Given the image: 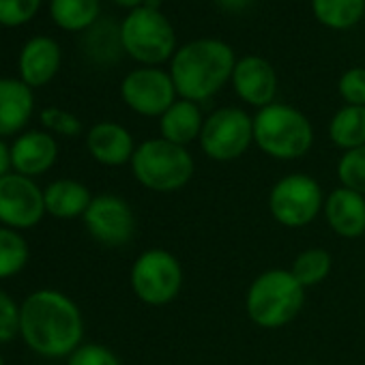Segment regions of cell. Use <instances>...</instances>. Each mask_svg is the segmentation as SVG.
<instances>
[{
  "mask_svg": "<svg viewBox=\"0 0 365 365\" xmlns=\"http://www.w3.org/2000/svg\"><path fill=\"white\" fill-rule=\"evenodd\" d=\"M254 142L264 155L292 161L309 153L314 129L301 110L286 103H271L254 116Z\"/></svg>",
  "mask_w": 365,
  "mask_h": 365,
  "instance_id": "cell-4",
  "label": "cell"
},
{
  "mask_svg": "<svg viewBox=\"0 0 365 365\" xmlns=\"http://www.w3.org/2000/svg\"><path fill=\"white\" fill-rule=\"evenodd\" d=\"M235 93L245 103L262 110L271 103H275L277 95V73L273 65L256 54H247L243 58H237L232 78H230Z\"/></svg>",
  "mask_w": 365,
  "mask_h": 365,
  "instance_id": "cell-13",
  "label": "cell"
},
{
  "mask_svg": "<svg viewBox=\"0 0 365 365\" xmlns=\"http://www.w3.org/2000/svg\"><path fill=\"white\" fill-rule=\"evenodd\" d=\"M337 178L341 187L365 196V146L346 150L337 161Z\"/></svg>",
  "mask_w": 365,
  "mask_h": 365,
  "instance_id": "cell-27",
  "label": "cell"
},
{
  "mask_svg": "<svg viewBox=\"0 0 365 365\" xmlns=\"http://www.w3.org/2000/svg\"><path fill=\"white\" fill-rule=\"evenodd\" d=\"M63 65V50L54 37L35 35L26 39L18 56L20 80L31 88H41L50 84Z\"/></svg>",
  "mask_w": 365,
  "mask_h": 365,
  "instance_id": "cell-14",
  "label": "cell"
},
{
  "mask_svg": "<svg viewBox=\"0 0 365 365\" xmlns=\"http://www.w3.org/2000/svg\"><path fill=\"white\" fill-rule=\"evenodd\" d=\"M84 52L97 65H112L125 54L120 41V24L112 20H99L84 33Z\"/></svg>",
  "mask_w": 365,
  "mask_h": 365,
  "instance_id": "cell-22",
  "label": "cell"
},
{
  "mask_svg": "<svg viewBox=\"0 0 365 365\" xmlns=\"http://www.w3.org/2000/svg\"><path fill=\"white\" fill-rule=\"evenodd\" d=\"M337 91L346 106H363L365 108V67L348 69L339 78Z\"/></svg>",
  "mask_w": 365,
  "mask_h": 365,
  "instance_id": "cell-30",
  "label": "cell"
},
{
  "mask_svg": "<svg viewBox=\"0 0 365 365\" xmlns=\"http://www.w3.org/2000/svg\"><path fill=\"white\" fill-rule=\"evenodd\" d=\"M120 41L127 56L142 67H159L172 61L176 48V33L172 22L150 7H138L120 22Z\"/></svg>",
  "mask_w": 365,
  "mask_h": 365,
  "instance_id": "cell-6",
  "label": "cell"
},
{
  "mask_svg": "<svg viewBox=\"0 0 365 365\" xmlns=\"http://www.w3.org/2000/svg\"><path fill=\"white\" fill-rule=\"evenodd\" d=\"M202 127H205V118L200 106L187 99H176L159 118L161 138L185 148L194 140H200Z\"/></svg>",
  "mask_w": 365,
  "mask_h": 365,
  "instance_id": "cell-19",
  "label": "cell"
},
{
  "mask_svg": "<svg viewBox=\"0 0 365 365\" xmlns=\"http://www.w3.org/2000/svg\"><path fill=\"white\" fill-rule=\"evenodd\" d=\"M112 3H114L116 7H123V9L133 11V9H138V7L144 5V0H112Z\"/></svg>",
  "mask_w": 365,
  "mask_h": 365,
  "instance_id": "cell-35",
  "label": "cell"
},
{
  "mask_svg": "<svg viewBox=\"0 0 365 365\" xmlns=\"http://www.w3.org/2000/svg\"><path fill=\"white\" fill-rule=\"evenodd\" d=\"M322 211L335 235L344 239H359L365 235V196L337 187L324 200Z\"/></svg>",
  "mask_w": 365,
  "mask_h": 365,
  "instance_id": "cell-18",
  "label": "cell"
},
{
  "mask_svg": "<svg viewBox=\"0 0 365 365\" xmlns=\"http://www.w3.org/2000/svg\"><path fill=\"white\" fill-rule=\"evenodd\" d=\"M67 365H120V361L101 344H82L67 356Z\"/></svg>",
  "mask_w": 365,
  "mask_h": 365,
  "instance_id": "cell-31",
  "label": "cell"
},
{
  "mask_svg": "<svg viewBox=\"0 0 365 365\" xmlns=\"http://www.w3.org/2000/svg\"><path fill=\"white\" fill-rule=\"evenodd\" d=\"M20 335V305L0 288V344Z\"/></svg>",
  "mask_w": 365,
  "mask_h": 365,
  "instance_id": "cell-32",
  "label": "cell"
},
{
  "mask_svg": "<svg viewBox=\"0 0 365 365\" xmlns=\"http://www.w3.org/2000/svg\"><path fill=\"white\" fill-rule=\"evenodd\" d=\"M198 142L213 161H235L254 142V118L241 108H220L205 118Z\"/></svg>",
  "mask_w": 365,
  "mask_h": 365,
  "instance_id": "cell-9",
  "label": "cell"
},
{
  "mask_svg": "<svg viewBox=\"0 0 365 365\" xmlns=\"http://www.w3.org/2000/svg\"><path fill=\"white\" fill-rule=\"evenodd\" d=\"M82 220L88 235L106 247H123L131 243L135 235V215L131 207L112 194L93 198Z\"/></svg>",
  "mask_w": 365,
  "mask_h": 365,
  "instance_id": "cell-12",
  "label": "cell"
},
{
  "mask_svg": "<svg viewBox=\"0 0 365 365\" xmlns=\"http://www.w3.org/2000/svg\"><path fill=\"white\" fill-rule=\"evenodd\" d=\"M41 123L50 133H58V135H65V138L80 135V131H82V120L73 112L63 110L58 106L46 108L41 112Z\"/></svg>",
  "mask_w": 365,
  "mask_h": 365,
  "instance_id": "cell-29",
  "label": "cell"
},
{
  "mask_svg": "<svg viewBox=\"0 0 365 365\" xmlns=\"http://www.w3.org/2000/svg\"><path fill=\"white\" fill-rule=\"evenodd\" d=\"M131 288L146 305H165L174 301L182 286L180 262L165 250H146L131 267Z\"/></svg>",
  "mask_w": 365,
  "mask_h": 365,
  "instance_id": "cell-8",
  "label": "cell"
},
{
  "mask_svg": "<svg viewBox=\"0 0 365 365\" xmlns=\"http://www.w3.org/2000/svg\"><path fill=\"white\" fill-rule=\"evenodd\" d=\"M303 365H318V363H303Z\"/></svg>",
  "mask_w": 365,
  "mask_h": 365,
  "instance_id": "cell-37",
  "label": "cell"
},
{
  "mask_svg": "<svg viewBox=\"0 0 365 365\" xmlns=\"http://www.w3.org/2000/svg\"><path fill=\"white\" fill-rule=\"evenodd\" d=\"M196 163L185 146L163 138L142 142L131 157V172L142 187L157 194H172L187 185Z\"/></svg>",
  "mask_w": 365,
  "mask_h": 365,
  "instance_id": "cell-3",
  "label": "cell"
},
{
  "mask_svg": "<svg viewBox=\"0 0 365 365\" xmlns=\"http://www.w3.org/2000/svg\"><path fill=\"white\" fill-rule=\"evenodd\" d=\"M0 365H5V361H3V354H0Z\"/></svg>",
  "mask_w": 365,
  "mask_h": 365,
  "instance_id": "cell-36",
  "label": "cell"
},
{
  "mask_svg": "<svg viewBox=\"0 0 365 365\" xmlns=\"http://www.w3.org/2000/svg\"><path fill=\"white\" fill-rule=\"evenodd\" d=\"M50 18L67 33H86L101 20V0H50Z\"/></svg>",
  "mask_w": 365,
  "mask_h": 365,
  "instance_id": "cell-21",
  "label": "cell"
},
{
  "mask_svg": "<svg viewBox=\"0 0 365 365\" xmlns=\"http://www.w3.org/2000/svg\"><path fill=\"white\" fill-rule=\"evenodd\" d=\"M43 0H0V26L18 29L35 20Z\"/></svg>",
  "mask_w": 365,
  "mask_h": 365,
  "instance_id": "cell-28",
  "label": "cell"
},
{
  "mask_svg": "<svg viewBox=\"0 0 365 365\" xmlns=\"http://www.w3.org/2000/svg\"><path fill=\"white\" fill-rule=\"evenodd\" d=\"M314 18L331 31H348L365 16V0H312Z\"/></svg>",
  "mask_w": 365,
  "mask_h": 365,
  "instance_id": "cell-23",
  "label": "cell"
},
{
  "mask_svg": "<svg viewBox=\"0 0 365 365\" xmlns=\"http://www.w3.org/2000/svg\"><path fill=\"white\" fill-rule=\"evenodd\" d=\"M329 135L335 146L346 150L365 146V108L344 106L329 123Z\"/></svg>",
  "mask_w": 365,
  "mask_h": 365,
  "instance_id": "cell-24",
  "label": "cell"
},
{
  "mask_svg": "<svg viewBox=\"0 0 365 365\" xmlns=\"http://www.w3.org/2000/svg\"><path fill=\"white\" fill-rule=\"evenodd\" d=\"M329 271H331V254L327 250H320V247H312V250L301 252L294 258L292 269H290V273L294 275V279L303 288L322 284L327 279Z\"/></svg>",
  "mask_w": 365,
  "mask_h": 365,
  "instance_id": "cell-26",
  "label": "cell"
},
{
  "mask_svg": "<svg viewBox=\"0 0 365 365\" xmlns=\"http://www.w3.org/2000/svg\"><path fill=\"white\" fill-rule=\"evenodd\" d=\"M235 50L222 39H194L180 46L170 61V78L180 99L194 103L215 97L232 78Z\"/></svg>",
  "mask_w": 365,
  "mask_h": 365,
  "instance_id": "cell-2",
  "label": "cell"
},
{
  "mask_svg": "<svg viewBox=\"0 0 365 365\" xmlns=\"http://www.w3.org/2000/svg\"><path fill=\"white\" fill-rule=\"evenodd\" d=\"M324 209V196L307 174H288L279 178L269 194L271 215L286 228H303L312 224Z\"/></svg>",
  "mask_w": 365,
  "mask_h": 365,
  "instance_id": "cell-7",
  "label": "cell"
},
{
  "mask_svg": "<svg viewBox=\"0 0 365 365\" xmlns=\"http://www.w3.org/2000/svg\"><path fill=\"white\" fill-rule=\"evenodd\" d=\"M176 95L178 93L170 71L159 67H138L129 71L120 82V97L125 106L146 118H161L165 110L176 101Z\"/></svg>",
  "mask_w": 365,
  "mask_h": 365,
  "instance_id": "cell-11",
  "label": "cell"
},
{
  "mask_svg": "<svg viewBox=\"0 0 365 365\" xmlns=\"http://www.w3.org/2000/svg\"><path fill=\"white\" fill-rule=\"evenodd\" d=\"M305 303V288L290 271L273 269L258 275L245 299L247 316L262 329H279L292 322Z\"/></svg>",
  "mask_w": 365,
  "mask_h": 365,
  "instance_id": "cell-5",
  "label": "cell"
},
{
  "mask_svg": "<svg viewBox=\"0 0 365 365\" xmlns=\"http://www.w3.org/2000/svg\"><path fill=\"white\" fill-rule=\"evenodd\" d=\"M31 258V250L22 232L0 226V279L18 275Z\"/></svg>",
  "mask_w": 365,
  "mask_h": 365,
  "instance_id": "cell-25",
  "label": "cell"
},
{
  "mask_svg": "<svg viewBox=\"0 0 365 365\" xmlns=\"http://www.w3.org/2000/svg\"><path fill=\"white\" fill-rule=\"evenodd\" d=\"M86 148L97 163L116 168L131 163V157L138 146L133 144V135L123 125L103 120L88 129Z\"/></svg>",
  "mask_w": 365,
  "mask_h": 365,
  "instance_id": "cell-16",
  "label": "cell"
},
{
  "mask_svg": "<svg viewBox=\"0 0 365 365\" xmlns=\"http://www.w3.org/2000/svg\"><path fill=\"white\" fill-rule=\"evenodd\" d=\"M46 198V211L52 217L58 220H76L84 217L86 209L93 202V196L88 187L80 180L73 178H58L52 180L50 185L43 190Z\"/></svg>",
  "mask_w": 365,
  "mask_h": 365,
  "instance_id": "cell-20",
  "label": "cell"
},
{
  "mask_svg": "<svg viewBox=\"0 0 365 365\" xmlns=\"http://www.w3.org/2000/svg\"><path fill=\"white\" fill-rule=\"evenodd\" d=\"M58 157V144L50 131L41 129H29L16 135L11 144V170L37 178L46 174Z\"/></svg>",
  "mask_w": 365,
  "mask_h": 365,
  "instance_id": "cell-15",
  "label": "cell"
},
{
  "mask_svg": "<svg viewBox=\"0 0 365 365\" xmlns=\"http://www.w3.org/2000/svg\"><path fill=\"white\" fill-rule=\"evenodd\" d=\"M20 337L41 356H69L82 346V312L76 301L61 290H35L20 305Z\"/></svg>",
  "mask_w": 365,
  "mask_h": 365,
  "instance_id": "cell-1",
  "label": "cell"
},
{
  "mask_svg": "<svg viewBox=\"0 0 365 365\" xmlns=\"http://www.w3.org/2000/svg\"><path fill=\"white\" fill-rule=\"evenodd\" d=\"M35 112L33 88L20 78H0V138L20 135Z\"/></svg>",
  "mask_w": 365,
  "mask_h": 365,
  "instance_id": "cell-17",
  "label": "cell"
},
{
  "mask_svg": "<svg viewBox=\"0 0 365 365\" xmlns=\"http://www.w3.org/2000/svg\"><path fill=\"white\" fill-rule=\"evenodd\" d=\"M43 190L35 178L9 172L0 178V226L18 232L35 228L46 217Z\"/></svg>",
  "mask_w": 365,
  "mask_h": 365,
  "instance_id": "cell-10",
  "label": "cell"
},
{
  "mask_svg": "<svg viewBox=\"0 0 365 365\" xmlns=\"http://www.w3.org/2000/svg\"><path fill=\"white\" fill-rule=\"evenodd\" d=\"M11 172V146L0 138V178Z\"/></svg>",
  "mask_w": 365,
  "mask_h": 365,
  "instance_id": "cell-34",
  "label": "cell"
},
{
  "mask_svg": "<svg viewBox=\"0 0 365 365\" xmlns=\"http://www.w3.org/2000/svg\"><path fill=\"white\" fill-rule=\"evenodd\" d=\"M215 3L226 14H243L250 9V5L254 3V0H215Z\"/></svg>",
  "mask_w": 365,
  "mask_h": 365,
  "instance_id": "cell-33",
  "label": "cell"
}]
</instances>
